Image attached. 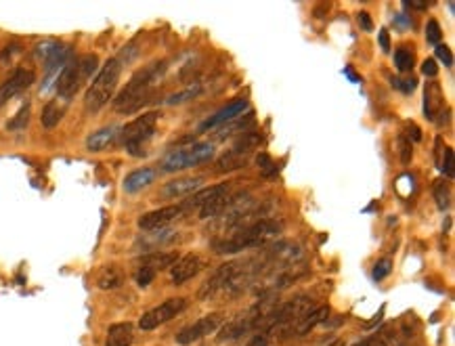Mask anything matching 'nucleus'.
<instances>
[{
	"label": "nucleus",
	"instance_id": "obj_8",
	"mask_svg": "<svg viewBox=\"0 0 455 346\" xmlns=\"http://www.w3.org/2000/svg\"><path fill=\"white\" fill-rule=\"evenodd\" d=\"M224 321V313H210L202 319H197L195 323L183 327L179 334H177V344L179 346H189L197 340H202L204 336H210L212 331H216L220 327V323Z\"/></svg>",
	"mask_w": 455,
	"mask_h": 346
},
{
	"label": "nucleus",
	"instance_id": "obj_40",
	"mask_svg": "<svg viewBox=\"0 0 455 346\" xmlns=\"http://www.w3.org/2000/svg\"><path fill=\"white\" fill-rule=\"evenodd\" d=\"M422 74L428 76V78H434L438 74V65H436V59H426L422 63Z\"/></svg>",
	"mask_w": 455,
	"mask_h": 346
},
{
	"label": "nucleus",
	"instance_id": "obj_31",
	"mask_svg": "<svg viewBox=\"0 0 455 346\" xmlns=\"http://www.w3.org/2000/svg\"><path fill=\"white\" fill-rule=\"evenodd\" d=\"M28 122H30V103H26V105L15 113V118L9 122V130H21V128L28 126Z\"/></svg>",
	"mask_w": 455,
	"mask_h": 346
},
{
	"label": "nucleus",
	"instance_id": "obj_30",
	"mask_svg": "<svg viewBox=\"0 0 455 346\" xmlns=\"http://www.w3.org/2000/svg\"><path fill=\"white\" fill-rule=\"evenodd\" d=\"M391 271H393V260L391 258H380L373 264V280L375 282L386 280V277L391 275Z\"/></svg>",
	"mask_w": 455,
	"mask_h": 346
},
{
	"label": "nucleus",
	"instance_id": "obj_32",
	"mask_svg": "<svg viewBox=\"0 0 455 346\" xmlns=\"http://www.w3.org/2000/svg\"><path fill=\"white\" fill-rule=\"evenodd\" d=\"M440 38H443V32H440L438 21H436V19H430V21L426 24V40H428V44L438 46V44H440Z\"/></svg>",
	"mask_w": 455,
	"mask_h": 346
},
{
	"label": "nucleus",
	"instance_id": "obj_26",
	"mask_svg": "<svg viewBox=\"0 0 455 346\" xmlns=\"http://www.w3.org/2000/svg\"><path fill=\"white\" fill-rule=\"evenodd\" d=\"M63 118V107L59 105V101H51L46 103V107L42 109V126L44 128H55Z\"/></svg>",
	"mask_w": 455,
	"mask_h": 346
},
{
	"label": "nucleus",
	"instance_id": "obj_10",
	"mask_svg": "<svg viewBox=\"0 0 455 346\" xmlns=\"http://www.w3.org/2000/svg\"><path fill=\"white\" fill-rule=\"evenodd\" d=\"M84 82L87 80L82 76V69H80L78 59L65 63L63 69H61V74H59V78H57V95H59V99L69 101L75 93L80 91V86Z\"/></svg>",
	"mask_w": 455,
	"mask_h": 346
},
{
	"label": "nucleus",
	"instance_id": "obj_36",
	"mask_svg": "<svg viewBox=\"0 0 455 346\" xmlns=\"http://www.w3.org/2000/svg\"><path fill=\"white\" fill-rule=\"evenodd\" d=\"M445 152H447V145H445V141H443V136H436V141H434V164H436L438 170H440Z\"/></svg>",
	"mask_w": 455,
	"mask_h": 346
},
{
	"label": "nucleus",
	"instance_id": "obj_5",
	"mask_svg": "<svg viewBox=\"0 0 455 346\" xmlns=\"http://www.w3.org/2000/svg\"><path fill=\"white\" fill-rule=\"evenodd\" d=\"M214 158V145L212 143H195L191 147H183V149H172L162 158V172H181L185 168L191 166H199L206 164Z\"/></svg>",
	"mask_w": 455,
	"mask_h": 346
},
{
	"label": "nucleus",
	"instance_id": "obj_19",
	"mask_svg": "<svg viewBox=\"0 0 455 346\" xmlns=\"http://www.w3.org/2000/svg\"><path fill=\"white\" fill-rule=\"evenodd\" d=\"M330 317V307H315L311 313H307L305 317H302L294 329H292V336H307L309 331H313L317 325L325 323V319Z\"/></svg>",
	"mask_w": 455,
	"mask_h": 346
},
{
	"label": "nucleus",
	"instance_id": "obj_39",
	"mask_svg": "<svg viewBox=\"0 0 455 346\" xmlns=\"http://www.w3.org/2000/svg\"><path fill=\"white\" fill-rule=\"evenodd\" d=\"M256 164H258V168H262V172H265V174H271V172H275V166H273L271 158H269L265 152H260V154H258V158H256Z\"/></svg>",
	"mask_w": 455,
	"mask_h": 346
},
{
	"label": "nucleus",
	"instance_id": "obj_9",
	"mask_svg": "<svg viewBox=\"0 0 455 346\" xmlns=\"http://www.w3.org/2000/svg\"><path fill=\"white\" fill-rule=\"evenodd\" d=\"M187 210L183 208V203L177 206H164L160 210L147 212L139 219V227L143 231H160V229H168V225H172L175 221H179Z\"/></svg>",
	"mask_w": 455,
	"mask_h": 346
},
{
	"label": "nucleus",
	"instance_id": "obj_7",
	"mask_svg": "<svg viewBox=\"0 0 455 346\" xmlns=\"http://www.w3.org/2000/svg\"><path fill=\"white\" fill-rule=\"evenodd\" d=\"M187 307L185 298H168L166 302H162L160 307L147 311L141 319H139V327L149 331V329H156L164 323H168L170 319H175L177 315H181Z\"/></svg>",
	"mask_w": 455,
	"mask_h": 346
},
{
	"label": "nucleus",
	"instance_id": "obj_34",
	"mask_svg": "<svg viewBox=\"0 0 455 346\" xmlns=\"http://www.w3.org/2000/svg\"><path fill=\"white\" fill-rule=\"evenodd\" d=\"M411 154H413V152H411V143L401 134V136H399V156H401V162H403V164H409V162H411Z\"/></svg>",
	"mask_w": 455,
	"mask_h": 346
},
{
	"label": "nucleus",
	"instance_id": "obj_43",
	"mask_svg": "<svg viewBox=\"0 0 455 346\" xmlns=\"http://www.w3.org/2000/svg\"><path fill=\"white\" fill-rule=\"evenodd\" d=\"M380 42H382V48H384V53H389V51H391V44H389V32H386V30H382V32H380Z\"/></svg>",
	"mask_w": 455,
	"mask_h": 346
},
{
	"label": "nucleus",
	"instance_id": "obj_24",
	"mask_svg": "<svg viewBox=\"0 0 455 346\" xmlns=\"http://www.w3.org/2000/svg\"><path fill=\"white\" fill-rule=\"evenodd\" d=\"M204 91V84L202 82H191L187 84L183 91L179 93H172L170 97H166V105H183V103H189L193 99H197Z\"/></svg>",
	"mask_w": 455,
	"mask_h": 346
},
{
	"label": "nucleus",
	"instance_id": "obj_2",
	"mask_svg": "<svg viewBox=\"0 0 455 346\" xmlns=\"http://www.w3.org/2000/svg\"><path fill=\"white\" fill-rule=\"evenodd\" d=\"M283 231V225L275 219H262L252 225H246L238 231H233L229 237H224L214 244L216 254H240L244 250L262 248L271 242H275Z\"/></svg>",
	"mask_w": 455,
	"mask_h": 346
},
{
	"label": "nucleus",
	"instance_id": "obj_22",
	"mask_svg": "<svg viewBox=\"0 0 455 346\" xmlns=\"http://www.w3.org/2000/svg\"><path fill=\"white\" fill-rule=\"evenodd\" d=\"M124 284V273L118 264L101 266L97 275V288L99 290H118Z\"/></svg>",
	"mask_w": 455,
	"mask_h": 346
},
{
	"label": "nucleus",
	"instance_id": "obj_28",
	"mask_svg": "<svg viewBox=\"0 0 455 346\" xmlns=\"http://www.w3.org/2000/svg\"><path fill=\"white\" fill-rule=\"evenodd\" d=\"M355 346H397V338H393L389 331H380V334H375V336L365 338L363 342H359Z\"/></svg>",
	"mask_w": 455,
	"mask_h": 346
},
{
	"label": "nucleus",
	"instance_id": "obj_12",
	"mask_svg": "<svg viewBox=\"0 0 455 346\" xmlns=\"http://www.w3.org/2000/svg\"><path fill=\"white\" fill-rule=\"evenodd\" d=\"M231 195V183H218V185H212V187H206V189H197L187 201H183V208L185 210H202V208L218 201V199H224Z\"/></svg>",
	"mask_w": 455,
	"mask_h": 346
},
{
	"label": "nucleus",
	"instance_id": "obj_13",
	"mask_svg": "<svg viewBox=\"0 0 455 346\" xmlns=\"http://www.w3.org/2000/svg\"><path fill=\"white\" fill-rule=\"evenodd\" d=\"M199 271H202V258L195 254H187L170 266V282L175 286H183L185 282L193 280Z\"/></svg>",
	"mask_w": 455,
	"mask_h": 346
},
{
	"label": "nucleus",
	"instance_id": "obj_16",
	"mask_svg": "<svg viewBox=\"0 0 455 346\" xmlns=\"http://www.w3.org/2000/svg\"><path fill=\"white\" fill-rule=\"evenodd\" d=\"M120 126L111 124V126H105V128H99L95 130L89 138H87V149L89 152H105L109 149L118 138H120Z\"/></svg>",
	"mask_w": 455,
	"mask_h": 346
},
{
	"label": "nucleus",
	"instance_id": "obj_37",
	"mask_svg": "<svg viewBox=\"0 0 455 346\" xmlns=\"http://www.w3.org/2000/svg\"><path fill=\"white\" fill-rule=\"evenodd\" d=\"M434 53H436V59H440V61L445 63V67H451V65H453V55H451V48H449V46L438 44Z\"/></svg>",
	"mask_w": 455,
	"mask_h": 346
},
{
	"label": "nucleus",
	"instance_id": "obj_38",
	"mask_svg": "<svg viewBox=\"0 0 455 346\" xmlns=\"http://www.w3.org/2000/svg\"><path fill=\"white\" fill-rule=\"evenodd\" d=\"M440 172L447 174V176H453V149L447 147L445 152V158H443V164H440Z\"/></svg>",
	"mask_w": 455,
	"mask_h": 346
},
{
	"label": "nucleus",
	"instance_id": "obj_29",
	"mask_svg": "<svg viewBox=\"0 0 455 346\" xmlns=\"http://www.w3.org/2000/svg\"><path fill=\"white\" fill-rule=\"evenodd\" d=\"M154 280H156V271H154V268L141 266V264L136 266V271H134V282H136L139 288H147Z\"/></svg>",
	"mask_w": 455,
	"mask_h": 346
},
{
	"label": "nucleus",
	"instance_id": "obj_27",
	"mask_svg": "<svg viewBox=\"0 0 455 346\" xmlns=\"http://www.w3.org/2000/svg\"><path fill=\"white\" fill-rule=\"evenodd\" d=\"M432 193H434L436 206L440 208V210H447V208L451 206V189H449V183L436 181L434 187H432Z\"/></svg>",
	"mask_w": 455,
	"mask_h": 346
},
{
	"label": "nucleus",
	"instance_id": "obj_6",
	"mask_svg": "<svg viewBox=\"0 0 455 346\" xmlns=\"http://www.w3.org/2000/svg\"><path fill=\"white\" fill-rule=\"evenodd\" d=\"M260 143H262V134L258 132L242 134L240 141L216 162V172H233L244 168L250 162L252 154L260 147Z\"/></svg>",
	"mask_w": 455,
	"mask_h": 346
},
{
	"label": "nucleus",
	"instance_id": "obj_11",
	"mask_svg": "<svg viewBox=\"0 0 455 346\" xmlns=\"http://www.w3.org/2000/svg\"><path fill=\"white\" fill-rule=\"evenodd\" d=\"M34 80H36V76H34L32 69H15V72L0 84V107L9 103L13 97L28 91L34 84Z\"/></svg>",
	"mask_w": 455,
	"mask_h": 346
},
{
	"label": "nucleus",
	"instance_id": "obj_17",
	"mask_svg": "<svg viewBox=\"0 0 455 346\" xmlns=\"http://www.w3.org/2000/svg\"><path fill=\"white\" fill-rule=\"evenodd\" d=\"M156 179H158V170H156V168L145 166V168H136V170H132V172L124 179L122 187H124L126 193H139V191L147 189V187H149L151 183H154Z\"/></svg>",
	"mask_w": 455,
	"mask_h": 346
},
{
	"label": "nucleus",
	"instance_id": "obj_14",
	"mask_svg": "<svg viewBox=\"0 0 455 346\" xmlns=\"http://www.w3.org/2000/svg\"><path fill=\"white\" fill-rule=\"evenodd\" d=\"M246 109H248V101H246V99H235V101H231L229 105H224L222 109H218L212 118H208V120L199 126V130H202V132H206V130H216L218 126H222V124H226V122H231L233 118L244 116Z\"/></svg>",
	"mask_w": 455,
	"mask_h": 346
},
{
	"label": "nucleus",
	"instance_id": "obj_20",
	"mask_svg": "<svg viewBox=\"0 0 455 346\" xmlns=\"http://www.w3.org/2000/svg\"><path fill=\"white\" fill-rule=\"evenodd\" d=\"M204 183V179L202 176H187V179H177V181H172V183H168L166 187H164V197H170V199H175V197H183V195H189V193H195L197 189H199V185Z\"/></svg>",
	"mask_w": 455,
	"mask_h": 346
},
{
	"label": "nucleus",
	"instance_id": "obj_4",
	"mask_svg": "<svg viewBox=\"0 0 455 346\" xmlns=\"http://www.w3.org/2000/svg\"><path fill=\"white\" fill-rule=\"evenodd\" d=\"M158 118L160 113L158 111H149V113H143L141 118L128 122L126 126H122L120 130V141L124 143L126 152L130 156H143L145 152V145L154 138L156 134V126H158Z\"/></svg>",
	"mask_w": 455,
	"mask_h": 346
},
{
	"label": "nucleus",
	"instance_id": "obj_41",
	"mask_svg": "<svg viewBox=\"0 0 455 346\" xmlns=\"http://www.w3.org/2000/svg\"><path fill=\"white\" fill-rule=\"evenodd\" d=\"M416 84H418V80L416 78H405V80H397V89H401L405 95H409V93H413L416 91Z\"/></svg>",
	"mask_w": 455,
	"mask_h": 346
},
{
	"label": "nucleus",
	"instance_id": "obj_25",
	"mask_svg": "<svg viewBox=\"0 0 455 346\" xmlns=\"http://www.w3.org/2000/svg\"><path fill=\"white\" fill-rule=\"evenodd\" d=\"M413 61H416V55H413V48L409 46H399L397 53H395V65L401 74H409L411 67H413Z\"/></svg>",
	"mask_w": 455,
	"mask_h": 346
},
{
	"label": "nucleus",
	"instance_id": "obj_42",
	"mask_svg": "<svg viewBox=\"0 0 455 346\" xmlns=\"http://www.w3.org/2000/svg\"><path fill=\"white\" fill-rule=\"evenodd\" d=\"M357 21H359V26H361L365 32H369V30L373 28V24H371V17H369V13H365V11L357 15Z\"/></svg>",
	"mask_w": 455,
	"mask_h": 346
},
{
	"label": "nucleus",
	"instance_id": "obj_21",
	"mask_svg": "<svg viewBox=\"0 0 455 346\" xmlns=\"http://www.w3.org/2000/svg\"><path fill=\"white\" fill-rule=\"evenodd\" d=\"M177 260H179V252H149V254L139 258V264L149 266V268H154L158 273V271L170 268Z\"/></svg>",
	"mask_w": 455,
	"mask_h": 346
},
{
	"label": "nucleus",
	"instance_id": "obj_23",
	"mask_svg": "<svg viewBox=\"0 0 455 346\" xmlns=\"http://www.w3.org/2000/svg\"><path fill=\"white\" fill-rule=\"evenodd\" d=\"M134 340V327L132 323H114L107 329L105 346H130Z\"/></svg>",
	"mask_w": 455,
	"mask_h": 346
},
{
	"label": "nucleus",
	"instance_id": "obj_1",
	"mask_svg": "<svg viewBox=\"0 0 455 346\" xmlns=\"http://www.w3.org/2000/svg\"><path fill=\"white\" fill-rule=\"evenodd\" d=\"M166 72V61L149 63L128 80V84L120 91V95L114 101L116 111L120 113H132L141 109L145 103H149L151 95H154V86L160 82V78Z\"/></svg>",
	"mask_w": 455,
	"mask_h": 346
},
{
	"label": "nucleus",
	"instance_id": "obj_3",
	"mask_svg": "<svg viewBox=\"0 0 455 346\" xmlns=\"http://www.w3.org/2000/svg\"><path fill=\"white\" fill-rule=\"evenodd\" d=\"M120 74H122V59H118V57L107 59L105 65L99 69L97 78L93 80V84L87 91V97H84L87 111L97 113L99 109H103L111 101L116 86H118V80H120Z\"/></svg>",
	"mask_w": 455,
	"mask_h": 346
},
{
	"label": "nucleus",
	"instance_id": "obj_44",
	"mask_svg": "<svg viewBox=\"0 0 455 346\" xmlns=\"http://www.w3.org/2000/svg\"><path fill=\"white\" fill-rule=\"evenodd\" d=\"M407 9H416V11H424L428 9V3H405Z\"/></svg>",
	"mask_w": 455,
	"mask_h": 346
},
{
	"label": "nucleus",
	"instance_id": "obj_15",
	"mask_svg": "<svg viewBox=\"0 0 455 346\" xmlns=\"http://www.w3.org/2000/svg\"><path fill=\"white\" fill-rule=\"evenodd\" d=\"M445 109V95L438 82L430 80L424 89V113L430 122H436V118Z\"/></svg>",
	"mask_w": 455,
	"mask_h": 346
},
{
	"label": "nucleus",
	"instance_id": "obj_33",
	"mask_svg": "<svg viewBox=\"0 0 455 346\" xmlns=\"http://www.w3.org/2000/svg\"><path fill=\"white\" fill-rule=\"evenodd\" d=\"M246 346H279V340L267 331H258Z\"/></svg>",
	"mask_w": 455,
	"mask_h": 346
},
{
	"label": "nucleus",
	"instance_id": "obj_18",
	"mask_svg": "<svg viewBox=\"0 0 455 346\" xmlns=\"http://www.w3.org/2000/svg\"><path fill=\"white\" fill-rule=\"evenodd\" d=\"M254 111H248L246 116H238L231 122H226L222 126L216 128V138L218 141H224L226 136H233V134H246L250 132V128L254 126Z\"/></svg>",
	"mask_w": 455,
	"mask_h": 346
},
{
	"label": "nucleus",
	"instance_id": "obj_35",
	"mask_svg": "<svg viewBox=\"0 0 455 346\" xmlns=\"http://www.w3.org/2000/svg\"><path fill=\"white\" fill-rule=\"evenodd\" d=\"M407 141L411 143H418V141H422V130L418 128V124H413V122H407L405 124V134H403Z\"/></svg>",
	"mask_w": 455,
	"mask_h": 346
}]
</instances>
